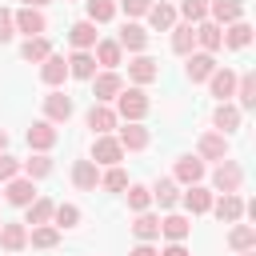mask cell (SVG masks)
<instances>
[{"label": "cell", "mask_w": 256, "mask_h": 256, "mask_svg": "<svg viewBox=\"0 0 256 256\" xmlns=\"http://www.w3.org/2000/svg\"><path fill=\"white\" fill-rule=\"evenodd\" d=\"M148 108H152V100L144 96V88L132 84V88H124V92L116 96V108H112V112H116L124 124H140V120L148 116Z\"/></svg>", "instance_id": "6da1fadb"}, {"label": "cell", "mask_w": 256, "mask_h": 256, "mask_svg": "<svg viewBox=\"0 0 256 256\" xmlns=\"http://www.w3.org/2000/svg\"><path fill=\"white\" fill-rule=\"evenodd\" d=\"M0 248L12 252V256L24 252V248H28V228H24V224H0Z\"/></svg>", "instance_id": "83f0119b"}, {"label": "cell", "mask_w": 256, "mask_h": 256, "mask_svg": "<svg viewBox=\"0 0 256 256\" xmlns=\"http://www.w3.org/2000/svg\"><path fill=\"white\" fill-rule=\"evenodd\" d=\"M20 56H24L28 64H44V60L52 56V44H48V36H28V40L20 44Z\"/></svg>", "instance_id": "4dcf8cb0"}, {"label": "cell", "mask_w": 256, "mask_h": 256, "mask_svg": "<svg viewBox=\"0 0 256 256\" xmlns=\"http://www.w3.org/2000/svg\"><path fill=\"white\" fill-rule=\"evenodd\" d=\"M172 180L176 184H200L204 180V160L200 156H180L176 168H172Z\"/></svg>", "instance_id": "2e32d148"}, {"label": "cell", "mask_w": 256, "mask_h": 256, "mask_svg": "<svg viewBox=\"0 0 256 256\" xmlns=\"http://www.w3.org/2000/svg\"><path fill=\"white\" fill-rule=\"evenodd\" d=\"M80 224V208L76 204H56L52 208V228H76Z\"/></svg>", "instance_id": "b9f144b4"}, {"label": "cell", "mask_w": 256, "mask_h": 256, "mask_svg": "<svg viewBox=\"0 0 256 256\" xmlns=\"http://www.w3.org/2000/svg\"><path fill=\"white\" fill-rule=\"evenodd\" d=\"M16 176H20V160L8 156V152H0V184H8V180H16Z\"/></svg>", "instance_id": "f6af8a7d"}, {"label": "cell", "mask_w": 256, "mask_h": 256, "mask_svg": "<svg viewBox=\"0 0 256 256\" xmlns=\"http://www.w3.org/2000/svg\"><path fill=\"white\" fill-rule=\"evenodd\" d=\"M92 60H96L104 72H116V68L124 64V48H120L116 40H96V52H92Z\"/></svg>", "instance_id": "5bb4252c"}, {"label": "cell", "mask_w": 256, "mask_h": 256, "mask_svg": "<svg viewBox=\"0 0 256 256\" xmlns=\"http://www.w3.org/2000/svg\"><path fill=\"white\" fill-rule=\"evenodd\" d=\"M212 188H216L220 196L240 192V188H244V168H240L236 160H220V168L212 172Z\"/></svg>", "instance_id": "3957f363"}, {"label": "cell", "mask_w": 256, "mask_h": 256, "mask_svg": "<svg viewBox=\"0 0 256 256\" xmlns=\"http://www.w3.org/2000/svg\"><path fill=\"white\" fill-rule=\"evenodd\" d=\"M124 200H128L132 212H148V204H152V188H148V184H128V188H124Z\"/></svg>", "instance_id": "f35d334b"}, {"label": "cell", "mask_w": 256, "mask_h": 256, "mask_svg": "<svg viewBox=\"0 0 256 256\" xmlns=\"http://www.w3.org/2000/svg\"><path fill=\"white\" fill-rule=\"evenodd\" d=\"M132 236H136L140 244L160 240V216H156V212H136V220H132Z\"/></svg>", "instance_id": "d4e9b609"}, {"label": "cell", "mask_w": 256, "mask_h": 256, "mask_svg": "<svg viewBox=\"0 0 256 256\" xmlns=\"http://www.w3.org/2000/svg\"><path fill=\"white\" fill-rule=\"evenodd\" d=\"M160 256H192V252H188V248H184V244H168V248H164V252H160Z\"/></svg>", "instance_id": "c3c4849f"}, {"label": "cell", "mask_w": 256, "mask_h": 256, "mask_svg": "<svg viewBox=\"0 0 256 256\" xmlns=\"http://www.w3.org/2000/svg\"><path fill=\"white\" fill-rule=\"evenodd\" d=\"M196 156H200V160H228V136L204 132V136L196 140Z\"/></svg>", "instance_id": "4fadbf2b"}, {"label": "cell", "mask_w": 256, "mask_h": 256, "mask_svg": "<svg viewBox=\"0 0 256 256\" xmlns=\"http://www.w3.org/2000/svg\"><path fill=\"white\" fill-rule=\"evenodd\" d=\"M28 244H32V248H56V244H60V228L40 224V228H32V232H28Z\"/></svg>", "instance_id": "ab89813d"}, {"label": "cell", "mask_w": 256, "mask_h": 256, "mask_svg": "<svg viewBox=\"0 0 256 256\" xmlns=\"http://www.w3.org/2000/svg\"><path fill=\"white\" fill-rule=\"evenodd\" d=\"M84 120H88V128H92V136H108V132H112V128L120 124V116H116V112H112L108 104H92Z\"/></svg>", "instance_id": "7c38bea8"}, {"label": "cell", "mask_w": 256, "mask_h": 256, "mask_svg": "<svg viewBox=\"0 0 256 256\" xmlns=\"http://www.w3.org/2000/svg\"><path fill=\"white\" fill-rule=\"evenodd\" d=\"M52 172V156L48 152H36V156H28L24 164H20V176H28V180H40V176H48Z\"/></svg>", "instance_id": "8d00e7d4"}, {"label": "cell", "mask_w": 256, "mask_h": 256, "mask_svg": "<svg viewBox=\"0 0 256 256\" xmlns=\"http://www.w3.org/2000/svg\"><path fill=\"white\" fill-rule=\"evenodd\" d=\"M148 24H152L156 32H172V24H176V8L164 4V0L152 4V8H148Z\"/></svg>", "instance_id": "836d02e7"}, {"label": "cell", "mask_w": 256, "mask_h": 256, "mask_svg": "<svg viewBox=\"0 0 256 256\" xmlns=\"http://www.w3.org/2000/svg\"><path fill=\"white\" fill-rule=\"evenodd\" d=\"M68 40H72L76 52H92L100 36H96V24H92V20H76V24L68 28Z\"/></svg>", "instance_id": "ac0fdd59"}, {"label": "cell", "mask_w": 256, "mask_h": 256, "mask_svg": "<svg viewBox=\"0 0 256 256\" xmlns=\"http://www.w3.org/2000/svg\"><path fill=\"white\" fill-rule=\"evenodd\" d=\"M128 256H160V252H156V248H152V244H136V248H132V252H128Z\"/></svg>", "instance_id": "681fc988"}, {"label": "cell", "mask_w": 256, "mask_h": 256, "mask_svg": "<svg viewBox=\"0 0 256 256\" xmlns=\"http://www.w3.org/2000/svg\"><path fill=\"white\" fill-rule=\"evenodd\" d=\"M188 232H192V220L180 216V212H168V216L160 220V236H168V244H184Z\"/></svg>", "instance_id": "e0dca14e"}, {"label": "cell", "mask_w": 256, "mask_h": 256, "mask_svg": "<svg viewBox=\"0 0 256 256\" xmlns=\"http://www.w3.org/2000/svg\"><path fill=\"white\" fill-rule=\"evenodd\" d=\"M232 96H236V108H240V112H252V108H256V76H252V72L236 76V92H232Z\"/></svg>", "instance_id": "f546056e"}, {"label": "cell", "mask_w": 256, "mask_h": 256, "mask_svg": "<svg viewBox=\"0 0 256 256\" xmlns=\"http://www.w3.org/2000/svg\"><path fill=\"white\" fill-rule=\"evenodd\" d=\"M72 184H76L80 192H96V188H100V168H96L92 160H76V164H72Z\"/></svg>", "instance_id": "603a6c76"}, {"label": "cell", "mask_w": 256, "mask_h": 256, "mask_svg": "<svg viewBox=\"0 0 256 256\" xmlns=\"http://www.w3.org/2000/svg\"><path fill=\"white\" fill-rule=\"evenodd\" d=\"M16 36V24H12V12L8 8H0V44H8Z\"/></svg>", "instance_id": "7dc6e473"}, {"label": "cell", "mask_w": 256, "mask_h": 256, "mask_svg": "<svg viewBox=\"0 0 256 256\" xmlns=\"http://www.w3.org/2000/svg\"><path fill=\"white\" fill-rule=\"evenodd\" d=\"M228 248L232 252H252L256 248V228L252 224H232L228 228Z\"/></svg>", "instance_id": "1f68e13d"}, {"label": "cell", "mask_w": 256, "mask_h": 256, "mask_svg": "<svg viewBox=\"0 0 256 256\" xmlns=\"http://www.w3.org/2000/svg\"><path fill=\"white\" fill-rule=\"evenodd\" d=\"M152 200H156L160 208H176V204H180V184H176V180H156V184H152Z\"/></svg>", "instance_id": "d590c367"}, {"label": "cell", "mask_w": 256, "mask_h": 256, "mask_svg": "<svg viewBox=\"0 0 256 256\" xmlns=\"http://www.w3.org/2000/svg\"><path fill=\"white\" fill-rule=\"evenodd\" d=\"M220 44H224V48H232V52L248 48V44H252V24H248V20L224 24V28H220Z\"/></svg>", "instance_id": "30bf717a"}, {"label": "cell", "mask_w": 256, "mask_h": 256, "mask_svg": "<svg viewBox=\"0 0 256 256\" xmlns=\"http://www.w3.org/2000/svg\"><path fill=\"white\" fill-rule=\"evenodd\" d=\"M116 44H120V48H128V52H144V48H148V28H144V24H136V20H128V24L120 28Z\"/></svg>", "instance_id": "d6986e66"}, {"label": "cell", "mask_w": 256, "mask_h": 256, "mask_svg": "<svg viewBox=\"0 0 256 256\" xmlns=\"http://www.w3.org/2000/svg\"><path fill=\"white\" fill-rule=\"evenodd\" d=\"M68 76H76V80H92V76H96V60H92V52H72V56H68Z\"/></svg>", "instance_id": "e575fe53"}, {"label": "cell", "mask_w": 256, "mask_h": 256, "mask_svg": "<svg viewBox=\"0 0 256 256\" xmlns=\"http://www.w3.org/2000/svg\"><path fill=\"white\" fill-rule=\"evenodd\" d=\"M52 208H56V204H52L48 196H36V200L28 204V220H24V224H32V228H40V224H52Z\"/></svg>", "instance_id": "74e56055"}, {"label": "cell", "mask_w": 256, "mask_h": 256, "mask_svg": "<svg viewBox=\"0 0 256 256\" xmlns=\"http://www.w3.org/2000/svg\"><path fill=\"white\" fill-rule=\"evenodd\" d=\"M12 24H16V32H24V40L48 32V16H44L40 8H20V12H12Z\"/></svg>", "instance_id": "277c9868"}, {"label": "cell", "mask_w": 256, "mask_h": 256, "mask_svg": "<svg viewBox=\"0 0 256 256\" xmlns=\"http://www.w3.org/2000/svg\"><path fill=\"white\" fill-rule=\"evenodd\" d=\"M172 52H176V56L196 52V28H192V24H172Z\"/></svg>", "instance_id": "d6a6232c"}, {"label": "cell", "mask_w": 256, "mask_h": 256, "mask_svg": "<svg viewBox=\"0 0 256 256\" xmlns=\"http://www.w3.org/2000/svg\"><path fill=\"white\" fill-rule=\"evenodd\" d=\"M96 168H112V164H120L124 160V148H120V140L108 132V136H96L92 140V156H88Z\"/></svg>", "instance_id": "7a4b0ae2"}, {"label": "cell", "mask_w": 256, "mask_h": 256, "mask_svg": "<svg viewBox=\"0 0 256 256\" xmlns=\"http://www.w3.org/2000/svg\"><path fill=\"white\" fill-rule=\"evenodd\" d=\"M208 212H216L220 224H240V216H244V196H240V192H228V196L212 200Z\"/></svg>", "instance_id": "52a82bcc"}, {"label": "cell", "mask_w": 256, "mask_h": 256, "mask_svg": "<svg viewBox=\"0 0 256 256\" xmlns=\"http://www.w3.org/2000/svg\"><path fill=\"white\" fill-rule=\"evenodd\" d=\"M152 4H156V0H120V8H124L128 16H148Z\"/></svg>", "instance_id": "bcb514c9"}, {"label": "cell", "mask_w": 256, "mask_h": 256, "mask_svg": "<svg viewBox=\"0 0 256 256\" xmlns=\"http://www.w3.org/2000/svg\"><path fill=\"white\" fill-rule=\"evenodd\" d=\"M184 72H188V80H192V84H204V80L216 72V56H208V52H188Z\"/></svg>", "instance_id": "9a60e30c"}, {"label": "cell", "mask_w": 256, "mask_h": 256, "mask_svg": "<svg viewBox=\"0 0 256 256\" xmlns=\"http://www.w3.org/2000/svg\"><path fill=\"white\" fill-rule=\"evenodd\" d=\"M0 224H4V220H0Z\"/></svg>", "instance_id": "11a10c76"}, {"label": "cell", "mask_w": 256, "mask_h": 256, "mask_svg": "<svg viewBox=\"0 0 256 256\" xmlns=\"http://www.w3.org/2000/svg\"><path fill=\"white\" fill-rule=\"evenodd\" d=\"M208 20L220 24V28L244 20V0H208Z\"/></svg>", "instance_id": "ba28073f"}, {"label": "cell", "mask_w": 256, "mask_h": 256, "mask_svg": "<svg viewBox=\"0 0 256 256\" xmlns=\"http://www.w3.org/2000/svg\"><path fill=\"white\" fill-rule=\"evenodd\" d=\"M88 4V20L92 24H108L116 16V0H84Z\"/></svg>", "instance_id": "7bdbcfd3"}, {"label": "cell", "mask_w": 256, "mask_h": 256, "mask_svg": "<svg viewBox=\"0 0 256 256\" xmlns=\"http://www.w3.org/2000/svg\"><path fill=\"white\" fill-rule=\"evenodd\" d=\"M0 192H4V188H0Z\"/></svg>", "instance_id": "db71d44e"}, {"label": "cell", "mask_w": 256, "mask_h": 256, "mask_svg": "<svg viewBox=\"0 0 256 256\" xmlns=\"http://www.w3.org/2000/svg\"><path fill=\"white\" fill-rule=\"evenodd\" d=\"M156 76H160V60H152V56H144V52H136V56L128 60V80H132L136 88L152 84Z\"/></svg>", "instance_id": "5b68a950"}, {"label": "cell", "mask_w": 256, "mask_h": 256, "mask_svg": "<svg viewBox=\"0 0 256 256\" xmlns=\"http://www.w3.org/2000/svg\"><path fill=\"white\" fill-rule=\"evenodd\" d=\"M240 256H256V248H252V252H240Z\"/></svg>", "instance_id": "f5cc1de1"}, {"label": "cell", "mask_w": 256, "mask_h": 256, "mask_svg": "<svg viewBox=\"0 0 256 256\" xmlns=\"http://www.w3.org/2000/svg\"><path fill=\"white\" fill-rule=\"evenodd\" d=\"M120 92H124V80H120L116 72H100V76H92V96H96V104H112Z\"/></svg>", "instance_id": "9c48e42d"}, {"label": "cell", "mask_w": 256, "mask_h": 256, "mask_svg": "<svg viewBox=\"0 0 256 256\" xmlns=\"http://www.w3.org/2000/svg\"><path fill=\"white\" fill-rule=\"evenodd\" d=\"M64 76H68V60L52 52V56L40 64V80H44L48 88H60V84H64Z\"/></svg>", "instance_id": "f1b7e54d"}, {"label": "cell", "mask_w": 256, "mask_h": 256, "mask_svg": "<svg viewBox=\"0 0 256 256\" xmlns=\"http://www.w3.org/2000/svg\"><path fill=\"white\" fill-rule=\"evenodd\" d=\"M180 204H184L192 216H204V212L212 208V192H208L204 184H188V192H180Z\"/></svg>", "instance_id": "cb8c5ba5"}, {"label": "cell", "mask_w": 256, "mask_h": 256, "mask_svg": "<svg viewBox=\"0 0 256 256\" xmlns=\"http://www.w3.org/2000/svg\"><path fill=\"white\" fill-rule=\"evenodd\" d=\"M116 140H120V148H124V152H144L152 136H148V128H144V124H124Z\"/></svg>", "instance_id": "4316f807"}, {"label": "cell", "mask_w": 256, "mask_h": 256, "mask_svg": "<svg viewBox=\"0 0 256 256\" xmlns=\"http://www.w3.org/2000/svg\"><path fill=\"white\" fill-rule=\"evenodd\" d=\"M208 88H212V96L224 104V100H232V92H236V72L232 68H216L212 76H208Z\"/></svg>", "instance_id": "484cf974"}, {"label": "cell", "mask_w": 256, "mask_h": 256, "mask_svg": "<svg viewBox=\"0 0 256 256\" xmlns=\"http://www.w3.org/2000/svg\"><path fill=\"white\" fill-rule=\"evenodd\" d=\"M44 4L48 0H24V8H40V12H44Z\"/></svg>", "instance_id": "f907efd6"}, {"label": "cell", "mask_w": 256, "mask_h": 256, "mask_svg": "<svg viewBox=\"0 0 256 256\" xmlns=\"http://www.w3.org/2000/svg\"><path fill=\"white\" fill-rule=\"evenodd\" d=\"M196 28V48L200 52H208V56H216L224 44H220V24H212V20H200V24H192Z\"/></svg>", "instance_id": "ffe728a7"}, {"label": "cell", "mask_w": 256, "mask_h": 256, "mask_svg": "<svg viewBox=\"0 0 256 256\" xmlns=\"http://www.w3.org/2000/svg\"><path fill=\"white\" fill-rule=\"evenodd\" d=\"M68 116H72V96L48 92V96H44V120H48V124H68Z\"/></svg>", "instance_id": "8fae6325"}, {"label": "cell", "mask_w": 256, "mask_h": 256, "mask_svg": "<svg viewBox=\"0 0 256 256\" xmlns=\"http://www.w3.org/2000/svg\"><path fill=\"white\" fill-rule=\"evenodd\" d=\"M240 120H244V112L232 104V100H224V104H216V112H212V124L220 128V136H228V132H236L240 128Z\"/></svg>", "instance_id": "44dd1931"}, {"label": "cell", "mask_w": 256, "mask_h": 256, "mask_svg": "<svg viewBox=\"0 0 256 256\" xmlns=\"http://www.w3.org/2000/svg\"><path fill=\"white\" fill-rule=\"evenodd\" d=\"M56 140H60V132H56V124H48V120H36V124L28 128V148H36V152H48Z\"/></svg>", "instance_id": "7402d4cb"}, {"label": "cell", "mask_w": 256, "mask_h": 256, "mask_svg": "<svg viewBox=\"0 0 256 256\" xmlns=\"http://www.w3.org/2000/svg\"><path fill=\"white\" fill-rule=\"evenodd\" d=\"M100 188H108V192H124V188H128V172H124L120 164L104 168V172H100Z\"/></svg>", "instance_id": "60d3db41"}, {"label": "cell", "mask_w": 256, "mask_h": 256, "mask_svg": "<svg viewBox=\"0 0 256 256\" xmlns=\"http://www.w3.org/2000/svg\"><path fill=\"white\" fill-rule=\"evenodd\" d=\"M4 148H8V132L0 128V152H4Z\"/></svg>", "instance_id": "816d5d0a"}, {"label": "cell", "mask_w": 256, "mask_h": 256, "mask_svg": "<svg viewBox=\"0 0 256 256\" xmlns=\"http://www.w3.org/2000/svg\"><path fill=\"white\" fill-rule=\"evenodd\" d=\"M180 16H184V24L208 20V0H180Z\"/></svg>", "instance_id": "ee69618b"}, {"label": "cell", "mask_w": 256, "mask_h": 256, "mask_svg": "<svg viewBox=\"0 0 256 256\" xmlns=\"http://www.w3.org/2000/svg\"><path fill=\"white\" fill-rule=\"evenodd\" d=\"M36 196H40V192H36V180H28V176H16V180L4 184V200L16 204V208H28Z\"/></svg>", "instance_id": "8992f818"}]
</instances>
